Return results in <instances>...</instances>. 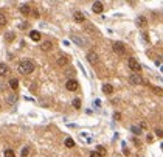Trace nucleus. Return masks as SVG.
I'll return each instance as SVG.
<instances>
[{
    "label": "nucleus",
    "mask_w": 163,
    "mask_h": 157,
    "mask_svg": "<svg viewBox=\"0 0 163 157\" xmlns=\"http://www.w3.org/2000/svg\"><path fill=\"white\" fill-rule=\"evenodd\" d=\"M17 70H19V73H22V75H30V73H33V70H34V64L31 61H28V59L20 61Z\"/></svg>",
    "instance_id": "nucleus-1"
},
{
    "label": "nucleus",
    "mask_w": 163,
    "mask_h": 157,
    "mask_svg": "<svg viewBox=\"0 0 163 157\" xmlns=\"http://www.w3.org/2000/svg\"><path fill=\"white\" fill-rule=\"evenodd\" d=\"M128 65H129V69H130V70H134V72H135V73H137V72H140V69H141L140 62H138L137 59H135V58H129Z\"/></svg>",
    "instance_id": "nucleus-2"
},
{
    "label": "nucleus",
    "mask_w": 163,
    "mask_h": 157,
    "mask_svg": "<svg viewBox=\"0 0 163 157\" xmlns=\"http://www.w3.org/2000/svg\"><path fill=\"white\" fill-rule=\"evenodd\" d=\"M112 48H114V51L117 53V55H120V56H123L126 53V47H124L123 42H115L114 45H112Z\"/></svg>",
    "instance_id": "nucleus-3"
},
{
    "label": "nucleus",
    "mask_w": 163,
    "mask_h": 157,
    "mask_svg": "<svg viewBox=\"0 0 163 157\" xmlns=\"http://www.w3.org/2000/svg\"><path fill=\"white\" fill-rule=\"evenodd\" d=\"M129 83L132 84V86H137V84H143V79H141V76H140V75L132 73L129 76Z\"/></svg>",
    "instance_id": "nucleus-4"
},
{
    "label": "nucleus",
    "mask_w": 163,
    "mask_h": 157,
    "mask_svg": "<svg viewBox=\"0 0 163 157\" xmlns=\"http://www.w3.org/2000/svg\"><path fill=\"white\" fill-rule=\"evenodd\" d=\"M87 61L90 62V64L96 65L98 62H99V58H98V55H96L95 51H89V53H87Z\"/></svg>",
    "instance_id": "nucleus-5"
},
{
    "label": "nucleus",
    "mask_w": 163,
    "mask_h": 157,
    "mask_svg": "<svg viewBox=\"0 0 163 157\" xmlns=\"http://www.w3.org/2000/svg\"><path fill=\"white\" fill-rule=\"evenodd\" d=\"M65 87H67V90H70V92L78 90V81H75V79H69V81L65 83Z\"/></svg>",
    "instance_id": "nucleus-6"
},
{
    "label": "nucleus",
    "mask_w": 163,
    "mask_h": 157,
    "mask_svg": "<svg viewBox=\"0 0 163 157\" xmlns=\"http://www.w3.org/2000/svg\"><path fill=\"white\" fill-rule=\"evenodd\" d=\"M92 10H93V13H96V14H99V13H103V10H104L103 2H93Z\"/></svg>",
    "instance_id": "nucleus-7"
},
{
    "label": "nucleus",
    "mask_w": 163,
    "mask_h": 157,
    "mask_svg": "<svg viewBox=\"0 0 163 157\" xmlns=\"http://www.w3.org/2000/svg\"><path fill=\"white\" fill-rule=\"evenodd\" d=\"M56 64L59 65V67H64V65H67V64H69V56H64V55L59 56V58L56 59Z\"/></svg>",
    "instance_id": "nucleus-8"
},
{
    "label": "nucleus",
    "mask_w": 163,
    "mask_h": 157,
    "mask_svg": "<svg viewBox=\"0 0 163 157\" xmlns=\"http://www.w3.org/2000/svg\"><path fill=\"white\" fill-rule=\"evenodd\" d=\"M103 92L106 93V95H112V93H114V87H112V84H103Z\"/></svg>",
    "instance_id": "nucleus-9"
},
{
    "label": "nucleus",
    "mask_w": 163,
    "mask_h": 157,
    "mask_svg": "<svg viewBox=\"0 0 163 157\" xmlns=\"http://www.w3.org/2000/svg\"><path fill=\"white\" fill-rule=\"evenodd\" d=\"M8 72H10V69H8L6 64H3V62H0V76H5L8 75Z\"/></svg>",
    "instance_id": "nucleus-10"
},
{
    "label": "nucleus",
    "mask_w": 163,
    "mask_h": 157,
    "mask_svg": "<svg viewBox=\"0 0 163 157\" xmlns=\"http://www.w3.org/2000/svg\"><path fill=\"white\" fill-rule=\"evenodd\" d=\"M20 13H22L24 16L31 14V6H30V5H22V6H20Z\"/></svg>",
    "instance_id": "nucleus-11"
},
{
    "label": "nucleus",
    "mask_w": 163,
    "mask_h": 157,
    "mask_svg": "<svg viewBox=\"0 0 163 157\" xmlns=\"http://www.w3.org/2000/svg\"><path fill=\"white\" fill-rule=\"evenodd\" d=\"M30 38H31V41L37 42V41H40V33H39V31H31V33H30Z\"/></svg>",
    "instance_id": "nucleus-12"
},
{
    "label": "nucleus",
    "mask_w": 163,
    "mask_h": 157,
    "mask_svg": "<svg viewBox=\"0 0 163 157\" xmlns=\"http://www.w3.org/2000/svg\"><path fill=\"white\" fill-rule=\"evenodd\" d=\"M73 17H75V20H76V22H79V24L85 20V19H84V14H83L81 11H76L75 14H73Z\"/></svg>",
    "instance_id": "nucleus-13"
},
{
    "label": "nucleus",
    "mask_w": 163,
    "mask_h": 157,
    "mask_svg": "<svg viewBox=\"0 0 163 157\" xmlns=\"http://www.w3.org/2000/svg\"><path fill=\"white\" fill-rule=\"evenodd\" d=\"M40 48H42L44 51L51 50V42H50V41H45V42H42V45H40Z\"/></svg>",
    "instance_id": "nucleus-14"
},
{
    "label": "nucleus",
    "mask_w": 163,
    "mask_h": 157,
    "mask_svg": "<svg viewBox=\"0 0 163 157\" xmlns=\"http://www.w3.org/2000/svg\"><path fill=\"white\" fill-rule=\"evenodd\" d=\"M10 87L12 89V90H17V89H19V81H17L16 78H12L10 81Z\"/></svg>",
    "instance_id": "nucleus-15"
},
{
    "label": "nucleus",
    "mask_w": 163,
    "mask_h": 157,
    "mask_svg": "<svg viewBox=\"0 0 163 157\" xmlns=\"http://www.w3.org/2000/svg\"><path fill=\"white\" fill-rule=\"evenodd\" d=\"M137 24H138L140 26H146V25H148V20H146V17L140 16L138 19H137Z\"/></svg>",
    "instance_id": "nucleus-16"
},
{
    "label": "nucleus",
    "mask_w": 163,
    "mask_h": 157,
    "mask_svg": "<svg viewBox=\"0 0 163 157\" xmlns=\"http://www.w3.org/2000/svg\"><path fill=\"white\" fill-rule=\"evenodd\" d=\"M65 146L67 148H73L75 146V140H73V138H70V137H67L65 138Z\"/></svg>",
    "instance_id": "nucleus-17"
},
{
    "label": "nucleus",
    "mask_w": 163,
    "mask_h": 157,
    "mask_svg": "<svg viewBox=\"0 0 163 157\" xmlns=\"http://www.w3.org/2000/svg\"><path fill=\"white\" fill-rule=\"evenodd\" d=\"M96 152H98V154L101 156V157H103V156H106V148H103V146H99V145H98V146H96Z\"/></svg>",
    "instance_id": "nucleus-18"
},
{
    "label": "nucleus",
    "mask_w": 163,
    "mask_h": 157,
    "mask_svg": "<svg viewBox=\"0 0 163 157\" xmlns=\"http://www.w3.org/2000/svg\"><path fill=\"white\" fill-rule=\"evenodd\" d=\"M14 38H16V34H14V33H11V31H10V33H6V36H5V39H6L8 42L14 41Z\"/></svg>",
    "instance_id": "nucleus-19"
},
{
    "label": "nucleus",
    "mask_w": 163,
    "mask_h": 157,
    "mask_svg": "<svg viewBox=\"0 0 163 157\" xmlns=\"http://www.w3.org/2000/svg\"><path fill=\"white\" fill-rule=\"evenodd\" d=\"M71 41H75L76 44H79V45H81V47H83V45H84V41H83V39H79V38H78V36H71Z\"/></svg>",
    "instance_id": "nucleus-20"
},
{
    "label": "nucleus",
    "mask_w": 163,
    "mask_h": 157,
    "mask_svg": "<svg viewBox=\"0 0 163 157\" xmlns=\"http://www.w3.org/2000/svg\"><path fill=\"white\" fill-rule=\"evenodd\" d=\"M151 89H152V90H154V92L157 93V95H160V97L163 95V89H160V87H155V86H152Z\"/></svg>",
    "instance_id": "nucleus-21"
},
{
    "label": "nucleus",
    "mask_w": 163,
    "mask_h": 157,
    "mask_svg": "<svg viewBox=\"0 0 163 157\" xmlns=\"http://www.w3.org/2000/svg\"><path fill=\"white\" fill-rule=\"evenodd\" d=\"M130 131L138 135V134H141V128H138V126H132V128H130Z\"/></svg>",
    "instance_id": "nucleus-22"
},
{
    "label": "nucleus",
    "mask_w": 163,
    "mask_h": 157,
    "mask_svg": "<svg viewBox=\"0 0 163 157\" xmlns=\"http://www.w3.org/2000/svg\"><path fill=\"white\" fill-rule=\"evenodd\" d=\"M28 154H30V148H28V146H25L24 149H22V154H20V156H22V157H26Z\"/></svg>",
    "instance_id": "nucleus-23"
},
{
    "label": "nucleus",
    "mask_w": 163,
    "mask_h": 157,
    "mask_svg": "<svg viewBox=\"0 0 163 157\" xmlns=\"http://www.w3.org/2000/svg\"><path fill=\"white\" fill-rule=\"evenodd\" d=\"M5 157H16V154H14V151H12V149H6L5 151Z\"/></svg>",
    "instance_id": "nucleus-24"
},
{
    "label": "nucleus",
    "mask_w": 163,
    "mask_h": 157,
    "mask_svg": "<svg viewBox=\"0 0 163 157\" xmlns=\"http://www.w3.org/2000/svg\"><path fill=\"white\" fill-rule=\"evenodd\" d=\"M6 100H8V103H11V104H12V103L17 101V97H16V95H10V97L6 98Z\"/></svg>",
    "instance_id": "nucleus-25"
},
{
    "label": "nucleus",
    "mask_w": 163,
    "mask_h": 157,
    "mask_svg": "<svg viewBox=\"0 0 163 157\" xmlns=\"http://www.w3.org/2000/svg\"><path fill=\"white\" fill-rule=\"evenodd\" d=\"M5 24H6V17L3 16V14H0V26H3Z\"/></svg>",
    "instance_id": "nucleus-26"
},
{
    "label": "nucleus",
    "mask_w": 163,
    "mask_h": 157,
    "mask_svg": "<svg viewBox=\"0 0 163 157\" xmlns=\"http://www.w3.org/2000/svg\"><path fill=\"white\" fill-rule=\"evenodd\" d=\"M73 107L79 109V107H81V101H79V100H73Z\"/></svg>",
    "instance_id": "nucleus-27"
},
{
    "label": "nucleus",
    "mask_w": 163,
    "mask_h": 157,
    "mask_svg": "<svg viewBox=\"0 0 163 157\" xmlns=\"http://www.w3.org/2000/svg\"><path fill=\"white\" fill-rule=\"evenodd\" d=\"M155 135L157 137H163V129H160V128L155 129Z\"/></svg>",
    "instance_id": "nucleus-28"
},
{
    "label": "nucleus",
    "mask_w": 163,
    "mask_h": 157,
    "mask_svg": "<svg viewBox=\"0 0 163 157\" xmlns=\"http://www.w3.org/2000/svg\"><path fill=\"white\" fill-rule=\"evenodd\" d=\"M89 157H101V156H99L96 151H92V152H90V156H89Z\"/></svg>",
    "instance_id": "nucleus-29"
},
{
    "label": "nucleus",
    "mask_w": 163,
    "mask_h": 157,
    "mask_svg": "<svg viewBox=\"0 0 163 157\" xmlns=\"http://www.w3.org/2000/svg\"><path fill=\"white\" fill-rule=\"evenodd\" d=\"M114 118H115V120H120V118H121V114H120V112H115V114H114Z\"/></svg>",
    "instance_id": "nucleus-30"
},
{
    "label": "nucleus",
    "mask_w": 163,
    "mask_h": 157,
    "mask_svg": "<svg viewBox=\"0 0 163 157\" xmlns=\"http://www.w3.org/2000/svg\"><path fill=\"white\" fill-rule=\"evenodd\" d=\"M143 38H144V41H148V42H149V38H148V34H146V33H143Z\"/></svg>",
    "instance_id": "nucleus-31"
},
{
    "label": "nucleus",
    "mask_w": 163,
    "mask_h": 157,
    "mask_svg": "<svg viewBox=\"0 0 163 157\" xmlns=\"http://www.w3.org/2000/svg\"><path fill=\"white\" fill-rule=\"evenodd\" d=\"M0 109H2V104H0Z\"/></svg>",
    "instance_id": "nucleus-32"
},
{
    "label": "nucleus",
    "mask_w": 163,
    "mask_h": 157,
    "mask_svg": "<svg viewBox=\"0 0 163 157\" xmlns=\"http://www.w3.org/2000/svg\"><path fill=\"white\" fill-rule=\"evenodd\" d=\"M162 148H163V143H162Z\"/></svg>",
    "instance_id": "nucleus-33"
}]
</instances>
